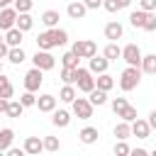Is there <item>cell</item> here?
<instances>
[{
	"label": "cell",
	"instance_id": "cell-31",
	"mask_svg": "<svg viewBox=\"0 0 156 156\" xmlns=\"http://www.w3.org/2000/svg\"><path fill=\"white\" fill-rule=\"evenodd\" d=\"M78 61H80V58H78L73 51H66V54L61 56V66H68V68H76V66H78Z\"/></svg>",
	"mask_w": 156,
	"mask_h": 156
},
{
	"label": "cell",
	"instance_id": "cell-47",
	"mask_svg": "<svg viewBox=\"0 0 156 156\" xmlns=\"http://www.w3.org/2000/svg\"><path fill=\"white\" fill-rule=\"evenodd\" d=\"M7 154H10V156H22L24 151H22V149H12V146H10V149H7Z\"/></svg>",
	"mask_w": 156,
	"mask_h": 156
},
{
	"label": "cell",
	"instance_id": "cell-33",
	"mask_svg": "<svg viewBox=\"0 0 156 156\" xmlns=\"http://www.w3.org/2000/svg\"><path fill=\"white\" fill-rule=\"evenodd\" d=\"M141 29H146V32H156V12H146Z\"/></svg>",
	"mask_w": 156,
	"mask_h": 156
},
{
	"label": "cell",
	"instance_id": "cell-29",
	"mask_svg": "<svg viewBox=\"0 0 156 156\" xmlns=\"http://www.w3.org/2000/svg\"><path fill=\"white\" fill-rule=\"evenodd\" d=\"M73 98H76V88H73V83H63V88H61V93H58V100L71 102Z\"/></svg>",
	"mask_w": 156,
	"mask_h": 156
},
{
	"label": "cell",
	"instance_id": "cell-28",
	"mask_svg": "<svg viewBox=\"0 0 156 156\" xmlns=\"http://www.w3.org/2000/svg\"><path fill=\"white\" fill-rule=\"evenodd\" d=\"M119 54H122V49H119L115 41H110V44L105 46V51H102V56H105L107 61H117V58H119Z\"/></svg>",
	"mask_w": 156,
	"mask_h": 156
},
{
	"label": "cell",
	"instance_id": "cell-44",
	"mask_svg": "<svg viewBox=\"0 0 156 156\" xmlns=\"http://www.w3.org/2000/svg\"><path fill=\"white\" fill-rule=\"evenodd\" d=\"M146 122H149V127H151V129H156V110L149 115V119H146Z\"/></svg>",
	"mask_w": 156,
	"mask_h": 156
},
{
	"label": "cell",
	"instance_id": "cell-37",
	"mask_svg": "<svg viewBox=\"0 0 156 156\" xmlns=\"http://www.w3.org/2000/svg\"><path fill=\"white\" fill-rule=\"evenodd\" d=\"M115 156H129V146H127L124 139H117V144H115Z\"/></svg>",
	"mask_w": 156,
	"mask_h": 156
},
{
	"label": "cell",
	"instance_id": "cell-3",
	"mask_svg": "<svg viewBox=\"0 0 156 156\" xmlns=\"http://www.w3.org/2000/svg\"><path fill=\"white\" fill-rule=\"evenodd\" d=\"M73 78H76L78 90H83V93H90V90L95 88V78H93V73H90L88 68L76 66V68H73Z\"/></svg>",
	"mask_w": 156,
	"mask_h": 156
},
{
	"label": "cell",
	"instance_id": "cell-6",
	"mask_svg": "<svg viewBox=\"0 0 156 156\" xmlns=\"http://www.w3.org/2000/svg\"><path fill=\"white\" fill-rule=\"evenodd\" d=\"M41 83H44V71L41 68H32V71H27L24 73V90H32V93H37L39 88H41Z\"/></svg>",
	"mask_w": 156,
	"mask_h": 156
},
{
	"label": "cell",
	"instance_id": "cell-9",
	"mask_svg": "<svg viewBox=\"0 0 156 156\" xmlns=\"http://www.w3.org/2000/svg\"><path fill=\"white\" fill-rule=\"evenodd\" d=\"M129 132H132L136 139H149V136H151V127H149V122H146V119H139V117L129 122Z\"/></svg>",
	"mask_w": 156,
	"mask_h": 156
},
{
	"label": "cell",
	"instance_id": "cell-16",
	"mask_svg": "<svg viewBox=\"0 0 156 156\" xmlns=\"http://www.w3.org/2000/svg\"><path fill=\"white\" fill-rule=\"evenodd\" d=\"M37 107H39V112H51L54 107H56V98L54 95H49V93H44V95H39L37 98V102H34Z\"/></svg>",
	"mask_w": 156,
	"mask_h": 156
},
{
	"label": "cell",
	"instance_id": "cell-18",
	"mask_svg": "<svg viewBox=\"0 0 156 156\" xmlns=\"http://www.w3.org/2000/svg\"><path fill=\"white\" fill-rule=\"evenodd\" d=\"M95 88H100V90H105V93H110L112 88H115V78L105 71V73H98V78H95Z\"/></svg>",
	"mask_w": 156,
	"mask_h": 156
},
{
	"label": "cell",
	"instance_id": "cell-11",
	"mask_svg": "<svg viewBox=\"0 0 156 156\" xmlns=\"http://www.w3.org/2000/svg\"><path fill=\"white\" fill-rule=\"evenodd\" d=\"M22 29H17V27H10V29H5V37H2V41L7 44V46H22Z\"/></svg>",
	"mask_w": 156,
	"mask_h": 156
},
{
	"label": "cell",
	"instance_id": "cell-4",
	"mask_svg": "<svg viewBox=\"0 0 156 156\" xmlns=\"http://www.w3.org/2000/svg\"><path fill=\"white\" fill-rule=\"evenodd\" d=\"M71 51H73L78 58H90V56L98 54V44H95L93 39H78V41H73Z\"/></svg>",
	"mask_w": 156,
	"mask_h": 156
},
{
	"label": "cell",
	"instance_id": "cell-39",
	"mask_svg": "<svg viewBox=\"0 0 156 156\" xmlns=\"http://www.w3.org/2000/svg\"><path fill=\"white\" fill-rule=\"evenodd\" d=\"M127 105H129V102H127V98H115V100H112V112H115V115H119Z\"/></svg>",
	"mask_w": 156,
	"mask_h": 156
},
{
	"label": "cell",
	"instance_id": "cell-8",
	"mask_svg": "<svg viewBox=\"0 0 156 156\" xmlns=\"http://www.w3.org/2000/svg\"><path fill=\"white\" fill-rule=\"evenodd\" d=\"M119 58H124L127 66H139V61H141V49H139L136 44H127V46L122 49Z\"/></svg>",
	"mask_w": 156,
	"mask_h": 156
},
{
	"label": "cell",
	"instance_id": "cell-1",
	"mask_svg": "<svg viewBox=\"0 0 156 156\" xmlns=\"http://www.w3.org/2000/svg\"><path fill=\"white\" fill-rule=\"evenodd\" d=\"M66 41H68V34H66V29H58V27H49L46 32H41L37 37V46L46 49V51H51L54 46H63Z\"/></svg>",
	"mask_w": 156,
	"mask_h": 156
},
{
	"label": "cell",
	"instance_id": "cell-43",
	"mask_svg": "<svg viewBox=\"0 0 156 156\" xmlns=\"http://www.w3.org/2000/svg\"><path fill=\"white\" fill-rule=\"evenodd\" d=\"M83 5L88 10H98V7H102V0H83Z\"/></svg>",
	"mask_w": 156,
	"mask_h": 156
},
{
	"label": "cell",
	"instance_id": "cell-26",
	"mask_svg": "<svg viewBox=\"0 0 156 156\" xmlns=\"http://www.w3.org/2000/svg\"><path fill=\"white\" fill-rule=\"evenodd\" d=\"M88 95H90L88 100H90V105H93V107H95V105H105V102H107V93H105V90H100V88H93Z\"/></svg>",
	"mask_w": 156,
	"mask_h": 156
},
{
	"label": "cell",
	"instance_id": "cell-50",
	"mask_svg": "<svg viewBox=\"0 0 156 156\" xmlns=\"http://www.w3.org/2000/svg\"><path fill=\"white\" fill-rule=\"evenodd\" d=\"M0 73H2V58H0Z\"/></svg>",
	"mask_w": 156,
	"mask_h": 156
},
{
	"label": "cell",
	"instance_id": "cell-5",
	"mask_svg": "<svg viewBox=\"0 0 156 156\" xmlns=\"http://www.w3.org/2000/svg\"><path fill=\"white\" fill-rule=\"evenodd\" d=\"M71 105H73V115L78 117V119H90L93 117V105H90V100L88 98H73L71 100Z\"/></svg>",
	"mask_w": 156,
	"mask_h": 156
},
{
	"label": "cell",
	"instance_id": "cell-2",
	"mask_svg": "<svg viewBox=\"0 0 156 156\" xmlns=\"http://www.w3.org/2000/svg\"><path fill=\"white\" fill-rule=\"evenodd\" d=\"M139 80H141V68L139 66H127L122 71V76H119V88L124 93H129V90H134L139 85Z\"/></svg>",
	"mask_w": 156,
	"mask_h": 156
},
{
	"label": "cell",
	"instance_id": "cell-51",
	"mask_svg": "<svg viewBox=\"0 0 156 156\" xmlns=\"http://www.w3.org/2000/svg\"><path fill=\"white\" fill-rule=\"evenodd\" d=\"M0 39H2V37H0Z\"/></svg>",
	"mask_w": 156,
	"mask_h": 156
},
{
	"label": "cell",
	"instance_id": "cell-7",
	"mask_svg": "<svg viewBox=\"0 0 156 156\" xmlns=\"http://www.w3.org/2000/svg\"><path fill=\"white\" fill-rule=\"evenodd\" d=\"M34 66L37 68H41V71H51L54 66H56V58L51 56V51H46V49H39L37 54H34Z\"/></svg>",
	"mask_w": 156,
	"mask_h": 156
},
{
	"label": "cell",
	"instance_id": "cell-46",
	"mask_svg": "<svg viewBox=\"0 0 156 156\" xmlns=\"http://www.w3.org/2000/svg\"><path fill=\"white\" fill-rule=\"evenodd\" d=\"M7 49H10V46H7V44L0 39V58H5V56H7Z\"/></svg>",
	"mask_w": 156,
	"mask_h": 156
},
{
	"label": "cell",
	"instance_id": "cell-22",
	"mask_svg": "<svg viewBox=\"0 0 156 156\" xmlns=\"http://www.w3.org/2000/svg\"><path fill=\"white\" fill-rule=\"evenodd\" d=\"M139 68L144 73H156V54H141V61H139Z\"/></svg>",
	"mask_w": 156,
	"mask_h": 156
},
{
	"label": "cell",
	"instance_id": "cell-38",
	"mask_svg": "<svg viewBox=\"0 0 156 156\" xmlns=\"http://www.w3.org/2000/svg\"><path fill=\"white\" fill-rule=\"evenodd\" d=\"M12 2H15V10L17 12H29L32 5H34V0H12Z\"/></svg>",
	"mask_w": 156,
	"mask_h": 156
},
{
	"label": "cell",
	"instance_id": "cell-49",
	"mask_svg": "<svg viewBox=\"0 0 156 156\" xmlns=\"http://www.w3.org/2000/svg\"><path fill=\"white\" fill-rule=\"evenodd\" d=\"M117 2H119V7H129L132 5V0H117Z\"/></svg>",
	"mask_w": 156,
	"mask_h": 156
},
{
	"label": "cell",
	"instance_id": "cell-42",
	"mask_svg": "<svg viewBox=\"0 0 156 156\" xmlns=\"http://www.w3.org/2000/svg\"><path fill=\"white\" fill-rule=\"evenodd\" d=\"M102 7H105L107 12H117V10H122L117 0H102Z\"/></svg>",
	"mask_w": 156,
	"mask_h": 156
},
{
	"label": "cell",
	"instance_id": "cell-27",
	"mask_svg": "<svg viewBox=\"0 0 156 156\" xmlns=\"http://www.w3.org/2000/svg\"><path fill=\"white\" fill-rule=\"evenodd\" d=\"M12 95H15V88H12V83H10V78L0 73V98H7V100H10Z\"/></svg>",
	"mask_w": 156,
	"mask_h": 156
},
{
	"label": "cell",
	"instance_id": "cell-21",
	"mask_svg": "<svg viewBox=\"0 0 156 156\" xmlns=\"http://www.w3.org/2000/svg\"><path fill=\"white\" fill-rule=\"evenodd\" d=\"M5 58H7L10 63H15V66H17V63H22V61L27 58V54H24V49H22V46H10Z\"/></svg>",
	"mask_w": 156,
	"mask_h": 156
},
{
	"label": "cell",
	"instance_id": "cell-34",
	"mask_svg": "<svg viewBox=\"0 0 156 156\" xmlns=\"http://www.w3.org/2000/svg\"><path fill=\"white\" fill-rule=\"evenodd\" d=\"M41 144H44V149H46V151H58V149H61V141H58L56 136H44V139H41Z\"/></svg>",
	"mask_w": 156,
	"mask_h": 156
},
{
	"label": "cell",
	"instance_id": "cell-36",
	"mask_svg": "<svg viewBox=\"0 0 156 156\" xmlns=\"http://www.w3.org/2000/svg\"><path fill=\"white\" fill-rule=\"evenodd\" d=\"M20 102H22L24 107H32V105L37 102V95H34L32 90H27V93H22V95H20Z\"/></svg>",
	"mask_w": 156,
	"mask_h": 156
},
{
	"label": "cell",
	"instance_id": "cell-24",
	"mask_svg": "<svg viewBox=\"0 0 156 156\" xmlns=\"http://www.w3.org/2000/svg\"><path fill=\"white\" fill-rule=\"evenodd\" d=\"M98 136H100V134H98V129H95V127H83V129L78 132V139H80L83 144H95V141H98Z\"/></svg>",
	"mask_w": 156,
	"mask_h": 156
},
{
	"label": "cell",
	"instance_id": "cell-23",
	"mask_svg": "<svg viewBox=\"0 0 156 156\" xmlns=\"http://www.w3.org/2000/svg\"><path fill=\"white\" fill-rule=\"evenodd\" d=\"M22 112H24V105L20 102V100H7V110H5V115L7 117H12V119H17V117H22Z\"/></svg>",
	"mask_w": 156,
	"mask_h": 156
},
{
	"label": "cell",
	"instance_id": "cell-30",
	"mask_svg": "<svg viewBox=\"0 0 156 156\" xmlns=\"http://www.w3.org/2000/svg\"><path fill=\"white\" fill-rule=\"evenodd\" d=\"M144 17H146V12H144V10H134V12L129 15V24H132L134 29H136V27L141 29V24H144Z\"/></svg>",
	"mask_w": 156,
	"mask_h": 156
},
{
	"label": "cell",
	"instance_id": "cell-14",
	"mask_svg": "<svg viewBox=\"0 0 156 156\" xmlns=\"http://www.w3.org/2000/svg\"><path fill=\"white\" fill-rule=\"evenodd\" d=\"M107 66H110V61H107L105 56H98V54H95V56H90V66H88V71L98 76V73H105Z\"/></svg>",
	"mask_w": 156,
	"mask_h": 156
},
{
	"label": "cell",
	"instance_id": "cell-10",
	"mask_svg": "<svg viewBox=\"0 0 156 156\" xmlns=\"http://www.w3.org/2000/svg\"><path fill=\"white\" fill-rule=\"evenodd\" d=\"M15 17H17V10L15 7H0V29H10L15 27Z\"/></svg>",
	"mask_w": 156,
	"mask_h": 156
},
{
	"label": "cell",
	"instance_id": "cell-45",
	"mask_svg": "<svg viewBox=\"0 0 156 156\" xmlns=\"http://www.w3.org/2000/svg\"><path fill=\"white\" fill-rule=\"evenodd\" d=\"M129 154H132V156H146L149 151H146V149H129Z\"/></svg>",
	"mask_w": 156,
	"mask_h": 156
},
{
	"label": "cell",
	"instance_id": "cell-41",
	"mask_svg": "<svg viewBox=\"0 0 156 156\" xmlns=\"http://www.w3.org/2000/svg\"><path fill=\"white\" fill-rule=\"evenodd\" d=\"M139 10H144V12H156V0H139Z\"/></svg>",
	"mask_w": 156,
	"mask_h": 156
},
{
	"label": "cell",
	"instance_id": "cell-15",
	"mask_svg": "<svg viewBox=\"0 0 156 156\" xmlns=\"http://www.w3.org/2000/svg\"><path fill=\"white\" fill-rule=\"evenodd\" d=\"M22 151H24V154H32V156H37L39 151H44V144H41V139H39V136H27V139H24V146H22Z\"/></svg>",
	"mask_w": 156,
	"mask_h": 156
},
{
	"label": "cell",
	"instance_id": "cell-20",
	"mask_svg": "<svg viewBox=\"0 0 156 156\" xmlns=\"http://www.w3.org/2000/svg\"><path fill=\"white\" fill-rule=\"evenodd\" d=\"M32 24H34V20H32V15H29V12H17V17H15V27H17V29L29 32V29H32Z\"/></svg>",
	"mask_w": 156,
	"mask_h": 156
},
{
	"label": "cell",
	"instance_id": "cell-32",
	"mask_svg": "<svg viewBox=\"0 0 156 156\" xmlns=\"http://www.w3.org/2000/svg\"><path fill=\"white\" fill-rule=\"evenodd\" d=\"M115 136H117V139H127V136H132V132H129V122L122 119V122L115 127Z\"/></svg>",
	"mask_w": 156,
	"mask_h": 156
},
{
	"label": "cell",
	"instance_id": "cell-13",
	"mask_svg": "<svg viewBox=\"0 0 156 156\" xmlns=\"http://www.w3.org/2000/svg\"><path fill=\"white\" fill-rule=\"evenodd\" d=\"M122 34H124V27H122L117 20L105 24V37H107L110 41H117V39H122Z\"/></svg>",
	"mask_w": 156,
	"mask_h": 156
},
{
	"label": "cell",
	"instance_id": "cell-25",
	"mask_svg": "<svg viewBox=\"0 0 156 156\" xmlns=\"http://www.w3.org/2000/svg\"><path fill=\"white\" fill-rule=\"evenodd\" d=\"M58 20H61L58 10H46V12L41 15V22H44L46 29H49V27H58Z\"/></svg>",
	"mask_w": 156,
	"mask_h": 156
},
{
	"label": "cell",
	"instance_id": "cell-12",
	"mask_svg": "<svg viewBox=\"0 0 156 156\" xmlns=\"http://www.w3.org/2000/svg\"><path fill=\"white\" fill-rule=\"evenodd\" d=\"M66 12H68V17H71V20H83V17H85V12H88V7H85L80 0H73V2H68Z\"/></svg>",
	"mask_w": 156,
	"mask_h": 156
},
{
	"label": "cell",
	"instance_id": "cell-40",
	"mask_svg": "<svg viewBox=\"0 0 156 156\" xmlns=\"http://www.w3.org/2000/svg\"><path fill=\"white\" fill-rule=\"evenodd\" d=\"M61 80H63V83H76V78H73V68L63 66V68H61Z\"/></svg>",
	"mask_w": 156,
	"mask_h": 156
},
{
	"label": "cell",
	"instance_id": "cell-35",
	"mask_svg": "<svg viewBox=\"0 0 156 156\" xmlns=\"http://www.w3.org/2000/svg\"><path fill=\"white\" fill-rule=\"evenodd\" d=\"M117 117H122L124 122H132V119H136V107H132V105H127V107H124V110H122V112H119Z\"/></svg>",
	"mask_w": 156,
	"mask_h": 156
},
{
	"label": "cell",
	"instance_id": "cell-19",
	"mask_svg": "<svg viewBox=\"0 0 156 156\" xmlns=\"http://www.w3.org/2000/svg\"><path fill=\"white\" fill-rule=\"evenodd\" d=\"M12 139H15V132L10 127H0V154H5L12 146Z\"/></svg>",
	"mask_w": 156,
	"mask_h": 156
},
{
	"label": "cell",
	"instance_id": "cell-17",
	"mask_svg": "<svg viewBox=\"0 0 156 156\" xmlns=\"http://www.w3.org/2000/svg\"><path fill=\"white\" fill-rule=\"evenodd\" d=\"M51 122H54V127H68L71 124V112H66V110H51Z\"/></svg>",
	"mask_w": 156,
	"mask_h": 156
},
{
	"label": "cell",
	"instance_id": "cell-48",
	"mask_svg": "<svg viewBox=\"0 0 156 156\" xmlns=\"http://www.w3.org/2000/svg\"><path fill=\"white\" fill-rule=\"evenodd\" d=\"M7 110V98H0V115H5Z\"/></svg>",
	"mask_w": 156,
	"mask_h": 156
}]
</instances>
